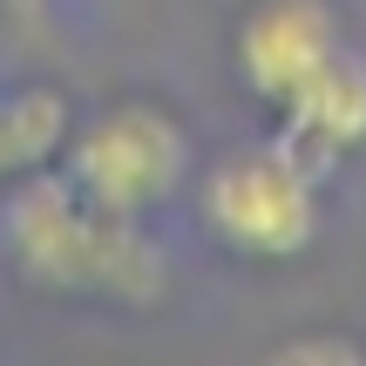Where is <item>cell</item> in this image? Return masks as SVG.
<instances>
[{
  "label": "cell",
  "instance_id": "obj_6",
  "mask_svg": "<svg viewBox=\"0 0 366 366\" xmlns=\"http://www.w3.org/2000/svg\"><path fill=\"white\" fill-rule=\"evenodd\" d=\"M68 129H75V109L61 89H7L0 95V190L48 170L61 157Z\"/></svg>",
  "mask_w": 366,
  "mask_h": 366
},
{
  "label": "cell",
  "instance_id": "obj_4",
  "mask_svg": "<svg viewBox=\"0 0 366 366\" xmlns=\"http://www.w3.org/2000/svg\"><path fill=\"white\" fill-rule=\"evenodd\" d=\"M340 48H346V27L332 14V0H251L231 27V68L272 116Z\"/></svg>",
  "mask_w": 366,
  "mask_h": 366
},
{
  "label": "cell",
  "instance_id": "obj_1",
  "mask_svg": "<svg viewBox=\"0 0 366 366\" xmlns=\"http://www.w3.org/2000/svg\"><path fill=\"white\" fill-rule=\"evenodd\" d=\"M7 251L21 278L68 299H102V305H157L163 299V251L143 237L136 217H109L61 170H34L7 183V210H0Z\"/></svg>",
  "mask_w": 366,
  "mask_h": 366
},
{
  "label": "cell",
  "instance_id": "obj_7",
  "mask_svg": "<svg viewBox=\"0 0 366 366\" xmlns=\"http://www.w3.org/2000/svg\"><path fill=\"white\" fill-rule=\"evenodd\" d=\"M264 360H278V366H360L366 340L360 332H292V340L264 346Z\"/></svg>",
  "mask_w": 366,
  "mask_h": 366
},
{
  "label": "cell",
  "instance_id": "obj_3",
  "mask_svg": "<svg viewBox=\"0 0 366 366\" xmlns=\"http://www.w3.org/2000/svg\"><path fill=\"white\" fill-rule=\"evenodd\" d=\"M54 170L75 183V197H89L109 217H136L143 224L157 204H170L190 177V136L163 102L129 95L109 102L95 116H75Z\"/></svg>",
  "mask_w": 366,
  "mask_h": 366
},
{
  "label": "cell",
  "instance_id": "obj_2",
  "mask_svg": "<svg viewBox=\"0 0 366 366\" xmlns=\"http://www.w3.org/2000/svg\"><path fill=\"white\" fill-rule=\"evenodd\" d=\"M319 163H305L285 136L231 143L197 170V224L217 251L251 264H285L319 244Z\"/></svg>",
  "mask_w": 366,
  "mask_h": 366
},
{
  "label": "cell",
  "instance_id": "obj_5",
  "mask_svg": "<svg viewBox=\"0 0 366 366\" xmlns=\"http://www.w3.org/2000/svg\"><path fill=\"white\" fill-rule=\"evenodd\" d=\"M278 136L299 149L305 163L332 170L366 143V54L340 48L285 109H278Z\"/></svg>",
  "mask_w": 366,
  "mask_h": 366
}]
</instances>
